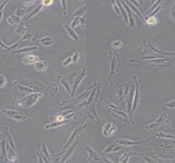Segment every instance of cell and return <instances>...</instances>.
<instances>
[{"instance_id":"6da1fadb","label":"cell","mask_w":175,"mask_h":163,"mask_svg":"<svg viewBox=\"0 0 175 163\" xmlns=\"http://www.w3.org/2000/svg\"><path fill=\"white\" fill-rule=\"evenodd\" d=\"M42 96V94L41 93H30L24 97L17 100L16 105L20 108H29L34 105Z\"/></svg>"},{"instance_id":"7a4b0ae2","label":"cell","mask_w":175,"mask_h":163,"mask_svg":"<svg viewBox=\"0 0 175 163\" xmlns=\"http://www.w3.org/2000/svg\"><path fill=\"white\" fill-rule=\"evenodd\" d=\"M87 123L85 121H83L81 125L78 127L77 128H75L73 130V132H72V133L71 135V136H70L66 144L64 146L63 149H62L61 152H60L59 154H55V156H61V154H63L64 153V151H65V150H66L67 149H68L69 147L70 146L71 144L73 142H74L76 139L79 136V134H81V132H83V130H84L85 128H87Z\"/></svg>"},{"instance_id":"3957f363","label":"cell","mask_w":175,"mask_h":163,"mask_svg":"<svg viewBox=\"0 0 175 163\" xmlns=\"http://www.w3.org/2000/svg\"><path fill=\"white\" fill-rule=\"evenodd\" d=\"M86 149H87L88 157V162L89 163H95V162H105V163H113L112 160L109 158H105L103 156H100L96 150L92 149V147L87 145L86 146Z\"/></svg>"},{"instance_id":"277c9868","label":"cell","mask_w":175,"mask_h":163,"mask_svg":"<svg viewBox=\"0 0 175 163\" xmlns=\"http://www.w3.org/2000/svg\"><path fill=\"white\" fill-rule=\"evenodd\" d=\"M1 112L9 119L19 122L25 121L27 118V116L25 114L17 110L3 109L1 110Z\"/></svg>"},{"instance_id":"5b68a950","label":"cell","mask_w":175,"mask_h":163,"mask_svg":"<svg viewBox=\"0 0 175 163\" xmlns=\"http://www.w3.org/2000/svg\"><path fill=\"white\" fill-rule=\"evenodd\" d=\"M117 130V127L116 125L110 122H107L103 125L102 130V134L103 136L106 137H109L113 135Z\"/></svg>"},{"instance_id":"8992f818","label":"cell","mask_w":175,"mask_h":163,"mask_svg":"<svg viewBox=\"0 0 175 163\" xmlns=\"http://www.w3.org/2000/svg\"><path fill=\"white\" fill-rule=\"evenodd\" d=\"M37 149H39L41 155L42 156V159L44 163H51V157L50 153L48 151V149L46 146V144L42 143L38 146Z\"/></svg>"},{"instance_id":"52a82bcc","label":"cell","mask_w":175,"mask_h":163,"mask_svg":"<svg viewBox=\"0 0 175 163\" xmlns=\"http://www.w3.org/2000/svg\"><path fill=\"white\" fill-rule=\"evenodd\" d=\"M147 140H144L142 141H133L130 140L126 139H121L116 140V143H118L120 145H122L123 146L130 147L134 145H138L140 143H143L144 142Z\"/></svg>"},{"instance_id":"ba28073f","label":"cell","mask_w":175,"mask_h":163,"mask_svg":"<svg viewBox=\"0 0 175 163\" xmlns=\"http://www.w3.org/2000/svg\"><path fill=\"white\" fill-rule=\"evenodd\" d=\"M79 136H78L76 139L75 141L74 142V143L72 146L70 147V148L68 149V150L67 151V152L66 153V154H64V156H63V158H62L61 161L60 162L61 163H65L66 162L67 160L69 158H70L72 153L73 152L74 150L75 149L76 147L77 146L78 144V142H79Z\"/></svg>"},{"instance_id":"9c48e42d","label":"cell","mask_w":175,"mask_h":163,"mask_svg":"<svg viewBox=\"0 0 175 163\" xmlns=\"http://www.w3.org/2000/svg\"><path fill=\"white\" fill-rule=\"evenodd\" d=\"M124 146L120 145L117 143H113L109 144L108 146L106 147L103 152L107 153V154H111L114 152H118L123 149Z\"/></svg>"},{"instance_id":"30bf717a","label":"cell","mask_w":175,"mask_h":163,"mask_svg":"<svg viewBox=\"0 0 175 163\" xmlns=\"http://www.w3.org/2000/svg\"><path fill=\"white\" fill-rule=\"evenodd\" d=\"M22 62L25 65H30L35 64L39 61V57L34 55H28L25 56L22 59Z\"/></svg>"},{"instance_id":"8fae6325","label":"cell","mask_w":175,"mask_h":163,"mask_svg":"<svg viewBox=\"0 0 175 163\" xmlns=\"http://www.w3.org/2000/svg\"><path fill=\"white\" fill-rule=\"evenodd\" d=\"M11 146L6 144V156L9 161L15 162L16 159V154Z\"/></svg>"},{"instance_id":"7c38bea8","label":"cell","mask_w":175,"mask_h":163,"mask_svg":"<svg viewBox=\"0 0 175 163\" xmlns=\"http://www.w3.org/2000/svg\"><path fill=\"white\" fill-rule=\"evenodd\" d=\"M34 68L37 71L42 72L46 70L48 67V63L46 61H38L34 64Z\"/></svg>"},{"instance_id":"4fadbf2b","label":"cell","mask_w":175,"mask_h":163,"mask_svg":"<svg viewBox=\"0 0 175 163\" xmlns=\"http://www.w3.org/2000/svg\"><path fill=\"white\" fill-rule=\"evenodd\" d=\"M69 121V120H66L62 121L56 120V121H54L53 122L48 123V124L45 125L44 126V128H46L47 130L56 128L61 127V126L63 125L66 124V123L68 122Z\"/></svg>"},{"instance_id":"5bb4252c","label":"cell","mask_w":175,"mask_h":163,"mask_svg":"<svg viewBox=\"0 0 175 163\" xmlns=\"http://www.w3.org/2000/svg\"><path fill=\"white\" fill-rule=\"evenodd\" d=\"M38 49V48L36 46H25L23 48H20L18 50L15 51L13 53L15 54H24L29 53L31 51H34Z\"/></svg>"},{"instance_id":"9a60e30c","label":"cell","mask_w":175,"mask_h":163,"mask_svg":"<svg viewBox=\"0 0 175 163\" xmlns=\"http://www.w3.org/2000/svg\"><path fill=\"white\" fill-rule=\"evenodd\" d=\"M21 19L15 14H12L7 18V21L9 25H15L16 24H20Z\"/></svg>"},{"instance_id":"2e32d148","label":"cell","mask_w":175,"mask_h":163,"mask_svg":"<svg viewBox=\"0 0 175 163\" xmlns=\"http://www.w3.org/2000/svg\"><path fill=\"white\" fill-rule=\"evenodd\" d=\"M134 154V153L133 152L124 153L122 154V156H120L119 158H118V162L119 163H127L129 161V159Z\"/></svg>"},{"instance_id":"e0dca14e","label":"cell","mask_w":175,"mask_h":163,"mask_svg":"<svg viewBox=\"0 0 175 163\" xmlns=\"http://www.w3.org/2000/svg\"><path fill=\"white\" fill-rule=\"evenodd\" d=\"M27 30V28L26 27L24 22H21L18 26L15 29V32L19 35L24 36L25 35L26 31Z\"/></svg>"},{"instance_id":"ac0fdd59","label":"cell","mask_w":175,"mask_h":163,"mask_svg":"<svg viewBox=\"0 0 175 163\" xmlns=\"http://www.w3.org/2000/svg\"><path fill=\"white\" fill-rule=\"evenodd\" d=\"M14 14L16 15L18 17H19L20 18H21V17H24V15L26 14V10L22 8L18 7L15 10Z\"/></svg>"},{"instance_id":"d6986e66","label":"cell","mask_w":175,"mask_h":163,"mask_svg":"<svg viewBox=\"0 0 175 163\" xmlns=\"http://www.w3.org/2000/svg\"><path fill=\"white\" fill-rule=\"evenodd\" d=\"M7 83V80L5 76L1 74L0 75V88H4Z\"/></svg>"},{"instance_id":"ffe728a7","label":"cell","mask_w":175,"mask_h":163,"mask_svg":"<svg viewBox=\"0 0 175 163\" xmlns=\"http://www.w3.org/2000/svg\"><path fill=\"white\" fill-rule=\"evenodd\" d=\"M7 139L8 142L9 143V145L11 146V147L15 150V143L13 142V139H12V136H11V135L9 134V132L7 134Z\"/></svg>"},{"instance_id":"44dd1931","label":"cell","mask_w":175,"mask_h":163,"mask_svg":"<svg viewBox=\"0 0 175 163\" xmlns=\"http://www.w3.org/2000/svg\"><path fill=\"white\" fill-rule=\"evenodd\" d=\"M157 23V20L155 17H151L147 20V24L148 25H156Z\"/></svg>"},{"instance_id":"7402d4cb","label":"cell","mask_w":175,"mask_h":163,"mask_svg":"<svg viewBox=\"0 0 175 163\" xmlns=\"http://www.w3.org/2000/svg\"><path fill=\"white\" fill-rule=\"evenodd\" d=\"M9 1H0V11L4 10V8L9 3Z\"/></svg>"},{"instance_id":"603a6c76","label":"cell","mask_w":175,"mask_h":163,"mask_svg":"<svg viewBox=\"0 0 175 163\" xmlns=\"http://www.w3.org/2000/svg\"><path fill=\"white\" fill-rule=\"evenodd\" d=\"M79 54L78 52L76 51L75 53L73 55H72L71 57L72 59V62L74 63H75L77 61H78V58H79Z\"/></svg>"},{"instance_id":"cb8c5ba5","label":"cell","mask_w":175,"mask_h":163,"mask_svg":"<svg viewBox=\"0 0 175 163\" xmlns=\"http://www.w3.org/2000/svg\"><path fill=\"white\" fill-rule=\"evenodd\" d=\"M166 106L171 109H174L175 108V99L170 101L168 103L166 104Z\"/></svg>"},{"instance_id":"d4e9b609","label":"cell","mask_w":175,"mask_h":163,"mask_svg":"<svg viewBox=\"0 0 175 163\" xmlns=\"http://www.w3.org/2000/svg\"><path fill=\"white\" fill-rule=\"evenodd\" d=\"M41 7H39V8H37V9H35L34 10L33 12H32L31 13H30L28 16L26 18V20H28V19H29V18H31V17H33L34 15H35L36 13H37L38 12H39V10H40V9L41 8Z\"/></svg>"},{"instance_id":"484cf974","label":"cell","mask_w":175,"mask_h":163,"mask_svg":"<svg viewBox=\"0 0 175 163\" xmlns=\"http://www.w3.org/2000/svg\"><path fill=\"white\" fill-rule=\"evenodd\" d=\"M71 62H72L71 57H69V58H67V59L64 60V63H63V65H64V66H67V65H68V64H70V63H71Z\"/></svg>"},{"instance_id":"4316f807","label":"cell","mask_w":175,"mask_h":163,"mask_svg":"<svg viewBox=\"0 0 175 163\" xmlns=\"http://www.w3.org/2000/svg\"><path fill=\"white\" fill-rule=\"evenodd\" d=\"M35 1H26L24 2V6L25 7H29L33 5V4L35 3Z\"/></svg>"},{"instance_id":"83f0119b","label":"cell","mask_w":175,"mask_h":163,"mask_svg":"<svg viewBox=\"0 0 175 163\" xmlns=\"http://www.w3.org/2000/svg\"><path fill=\"white\" fill-rule=\"evenodd\" d=\"M120 43L122 42H119L118 43H116V42H113V43L112 44L113 48H114V49H118L119 48L122 46V44H120Z\"/></svg>"},{"instance_id":"f1b7e54d","label":"cell","mask_w":175,"mask_h":163,"mask_svg":"<svg viewBox=\"0 0 175 163\" xmlns=\"http://www.w3.org/2000/svg\"><path fill=\"white\" fill-rule=\"evenodd\" d=\"M52 3V1H44L42 2V4L44 6L50 5Z\"/></svg>"},{"instance_id":"f546056e","label":"cell","mask_w":175,"mask_h":163,"mask_svg":"<svg viewBox=\"0 0 175 163\" xmlns=\"http://www.w3.org/2000/svg\"><path fill=\"white\" fill-rule=\"evenodd\" d=\"M0 46H1L2 47L4 48L5 49H7V50H9V46H6V44H4L3 42H2V41L0 39Z\"/></svg>"},{"instance_id":"4dcf8cb0","label":"cell","mask_w":175,"mask_h":163,"mask_svg":"<svg viewBox=\"0 0 175 163\" xmlns=\"http://www.w3.org/2000/svg\"><path fill=\"white\" fill-rule=\"evenodd\" d=\"M3 14H4V10L0 11V23L1 22V20H2V19L3 18Z\"/></svg>"},{"instance_id":"1f68e13d","label":"cell","mask_w":175,"mask_h":163,"mask_svg":"<svg viewBox=\"0 0 175 163\" xmlns=\"http://www.w3.org/2000/svg\"><path fill=\"white\" fill-rule=\"evenodd\" d=\"M171 17H173V19L174 20H175V12H174L172 13V14H171Z\"/></svg>"}]
</instances>
